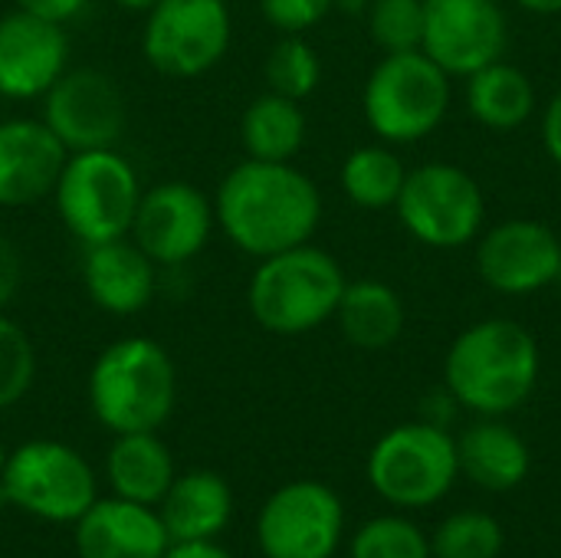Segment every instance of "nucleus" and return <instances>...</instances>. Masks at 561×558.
<instances>
[{
	"mask_svg": "<svg viewBox=\"0 0 561 558\" xmlns=\"http://www.w3.org/2000/svg\"><path fill=\"white\" fill-rule=\"evenodd\" d=\"M214 214L237 250L263 260L316 237L322 224V194L293 161L247 158L217 184Z\"/></svg>",
	"mask_w": 561,
	"mask_h": 558,
	"instance_id": "1",
	"label": "nucleus"
},
{
	"mask_svg": "<svg viewBox=\"0 0 561 558\" xmlns=\"http://www.w3.org/2000/svg\"><path fill=\"white\" fill-rule=\"evenodd\" d=\"M536 335L513 319H483L463 329L444 358L447 395L480 418H503L526 405L539 385Z\"/></svg>",
	"mask_w": 561,
	"mask_h": 558,
	"instance_id": "2",
	"label": "nucleus"
},
{
	"mask_svg": "<svg viewBox=\"0 0 561 558\" xmlns=\"http://www.w3.org/2000/svg\"><path fill=\"white\" fill-rule=\"evenodd\" d=\"M178 401V368L148 335H125L99 352L89 372V408L112 434L158 431Z\"/></svg>",
	"mask_w": 561,
	"mask_h": 558,
	"instance_id": "3",
	"label": "nucleus"
},
{
	"mask_svg": "<svg viewBox=\"0 0 561 558\" xmlns=\"http://www.w3.org/2000/svg\"><path fill=\"white\" fill-rule=\"evenodd\" d=\"M345 286L348 280L332 253L299 243L260 260L247 286V306L260 329L306 335L335 316Z\"/></svg>",
	"mask_w": 561,
	"mask_h": 558,
	"instance_id": "4",
	"label": "nucleus"
},
{
	"mask_svg": "<svg viewBox=\"0 0 561 558\" xmlns=\"http://www.w3.org/2000/svg\"><path fill=\"white\" fill-rule=\"evenodd\" d=\"M53 197L62 227L82 247H95L131 234L141 181L131 161L115 148L76 151L66 158Z\"/></svg>",
	"mask_w": 561,
	"mask_h": 558,
	"instance_id": "5",
	"label": "nucleus"
},
{
	"mask_svg": "<svg viewBox=\"0 0 561 558\" xmlns=\"http://www.w3.org/2000/svg\"><path fill=\"white\" fill-rule=\"evenodd\" d=\"M362 109L385 145H414L447 118L450 76L424 53H385L365 79Z\"/></svg>",
	"mask_w": 561,
	"mask_h": 558,
	"instance_id": "6",
	"label": "nucleus"
},
{
	"mask_svg": "<svg viewBox=\"0 0 561 558\" xmlns=\"http://www.w3.org/2000/svg\"><path fill=\"white\" fill-rule=\"evenodd\" d=\"M371 490L401 510H424L440 503L457 477V441L434 421L398 424L378 437L368 454Z\"/></svg>",
	"mask_w": 561,
	"mask_h": 558,
	"instance_id": "7",
	"label": "nucleus"
},
{
	"mask_svg": "<svg viewBox=\"0 0 561 558\" xmlns=\"http://www.w3.org/2000/svg\"><path fill=\"white\" fill-rule=\"evenodd\" d=\"M394 210L417 243L457 250L483 234L486 194L470 171L450 161H431L408 171Z\"/></svg>",
	"mask_w": 561,
	"mask_h": 558,
	"instance_id": "8",
	"label": "nucleus"
},
{
	"mask_svg": "<svg viewBox=\"0 0 561 558\" xmlns=\"http://www.w3.org/2000/svg\"><path fill=\"white\" fill-rule=\"evenodd\" d=\"M0 490L10 506L43 523H76L99 497L89 460L59 441H26L7 454Z\"/></svg>",
	"mask_w": 561,
	"mask_h": 558,
	"instance_id": "9",
	"label": "nucleus"
},
{
	"mask_svg": "<svg viewBox=\"0 0 561 558\" xmlns=\"http://www.w3.org/2000/svg\"><path fill=\"white\" fill-rule=\"evenodd\" d=\"M233 20L227 0H158L145 13L141 56L171 79L210 72L230 49Z\"/></svg>",
	"mask_w": 561,
	"mask_h": 558,
	"instance_id": "10",
	"label": "nucleus"
},
{
	"mask_svg": "<svg viewBox=\"0 0 561 558\" xmlns=\"http://www.w3.org/2000/svg\"><path fill=\"white\" fill-rule=\"evenodd\" d=\"M345 533V506L329 483L293 480L256 516V543L266 558H332Z\"/></svg>",
	"mask_w": 561,
	"mask_h": 558,
	"instance_id": "11",
	"label": "nucleus"
},
{
	"mask_svg": "<svg viewBox=\"0 0 561 558\" xmlns=\"http://www.w3.org/2000/svg\"><path fill=\"white\" fill-rule=\"evenodd\" d=\"M46 128L59 138V145L76 151L115 148L128 125V105L118 82L92 66L66 69L49 92L43 95Z\"/></svg>",
	"mask_w": 561,
	"mask_h": 558,
	"instance_id": "12",
	"label": "nucleus"
},
{
	"mask_svg": "<svg viewBox=\"0 0 561 558\" xmlns=\"http://www.w3.org/2000/svg\"><path fill=\"white\" fill-rule=\"evenodd\" d=\"M510 20L500 0H424L421 49L447 76H473L506 56Z\"/></svg>",
	"mask_w": 561,
	"mask_h": 558,
	"instance_id": "13",
	"label": "nucleus"
},
{
	"mask_svg": "<svg viewBox=\"0 0 561 558\" xmlns=\"http://www.w3.org/2000/svg\"><path fill=\"white\" fill-rule=\"evenodd\" d=\"M217 227L214 201L191 181H161L141 191L131 240L158 266H184L207 243Z\"/></svg>",
	"mask_w": 561,
	"mask_h": 558,
	"instance_id": "14",
	"label": "nucleus"
},
{
	"mask_svg": "<svg viewBox=\"0 0 561 558\" xmlns=\"http://www.w3.org/2000/svg\"><path fill=\"white\" fill-rule=\"evenodd\" d=\"M559 266V234L542 220L513 217L477 237V273L500 296H533L556 286Z\"/></svg>",
	"mask_w": 561,
	"mask_h": 558,
	"instance_id": "15",
	"label": "nucleus"
},
{
	"mask_svg": "<svg viewBox=\"0 0 561 558\" xmlns=\"http://www.w3.org/2000/svg\"><path fill=\"white\" fill-rule=\"evenodd\" d=\"M69 69V36L62 23L10 10L0 16V95L43 99Z\"/></svg>",
	"mask_w": 561,
	"mask_h": 558,
	"instance_id": "16",
	"label": "nucleus"
},
{
	"mask_svg": "<svg viewBox=\"0 0 561 558\" xmlns=\"http://www.w3.org/2000/svg\"><path fill=\"white\" fill-rule=\"evenodd\" d=\"M69 151L43 118L0 122V207H26L53 194Z\"/></svg>",
	"mask_w": 561,
	"mask_h": 558,
	"instance_id": "17",
	"label": "nucleus"
},
{
	"mask_svg": "<svg viewBox=\"0 0 561 558\" xmlns=\"http://www.w3.org/2000/svg\"><path fill=\"white\" fill-rule=\"evenodd\" d=\"M72 526L79 558H161L171 546L158 510L122 497L95 500Z\"/></svg>",
	"mask_w": 561,
	"mask_h": 558,
	"instance_id": "18",
	"label": "nucleus"
},
{
	"mask_svg": "<svg viewBox=\"0 0 561 558\" xmlns=\"http://www.w3.org/2000/svg\"><path fill=\"white\" fill-rule=\"evenodd\" d=\"M82 286L89 299L112 316H138L158 293V263L131 240L85 247Z\"/></svg>",
	"mask_w": 561,
	"mask_h": 558,
	"instance_id": "19",
	"label": "nucleus"
},
{
	"mask_svg": "<svg viewBox=\"0 0 561 558\" xmlns=\"http://www.w3.org/2000/svg\"><path fill=\"white\" fill-rule=\"evenodd\" d=\"M158 516L171 543L217 539L233 516V490L220 474L210 470L181 474L161 497Z\"/></svg>",
	"mask_w": 561,
	"mask_h": 558,
	"instance_id": "20",
	"label": "nucleus"
},
{
	"mask_svg": "<svg viewBox=\"0 0 561 558\" xmlns=\"http://www.w3.org/2000/svg\"><path fill=\"white\" fill-rule=\"evenodd\" d=\"M457 460H460V474L490 493L516 490L533 467L526 441L496 418H483L460 434Z\"/></svg>",
	"mask_w": 561,
	"mask_h": 558,
	"instance_id": "21",
	"label": "nucleus"
},
{
	"mask_svg": "<svg viewBox=\"0 0 561 558\" xmlns=\"http://www.w3.org/2000/svg\"><path fill=\"white\" fill-rule=\"evenodd\" d=\"M174 477V457L168 444L158 437V431L115 434L105 457V480L112 487V497L141 506H158Z\"/></svg>",
	"mask_w": 561,
	"mask_h": 558,
	"instance_id": "22",
	"label": "nucleus"
},
{
	"mask_svg": "<svg viewBox=\"0 0 561 558\" xmlns=\"http://www.w3.org/2000/svg\"><path fill=\"white\" fill-rule=\"evenodd\" d=\"M332 319L339 322V332L348 345L362 352H381L401 339L408 309L394 286L381 280H355L345 286Z\"/></svg>",
	"mask_w": 561,
	"mask_h": 558,
	"instance_id": "23",
	"label": "nucleus"
},
{
	"mask_svg": "<svg viewBox=\"0 0 561 558\" xmlns=\"http://www.w3.org/2000/svg\"><path fill=\"white\" fill-rule=\"evenodd\" d=\"M467 109L483 128L516 132L536 115V86L519 66L496 59L467 76Z\"/></svg>",
	"mask_w": 561,
	"mask_h": 558,
	"instance_id": "24",
	"label": "nucleus"
},
{
	"mask_svg": "<svg viewBox=\"0 0 561 558\" xmlns=\"http://www.w3.org/2000/svg\"><path fill=\"white\" fill-rule=\"evenodd\" d=\"M240 141L247 158L256 161H293L306 145V112L302 102L263 92L240 118Z\"/></svg>",
	"mask_w": 561,
	"mask_h": 558,
	"instance_id": "25",
	"label": "nucleus"
},
{
	"mask_svg": "<svg viewBox=\"0 0 561 558\" xmlns=\"http://www.w3.org/2000/svg\"><path fill=\"white\" fill-rule=\"evenodd\" d=\"M408 168L404 161L381 141V145H362L355 148L339 171L345 197L362 210H385L394 207L404 187Z\"/></svg>",
	"mask_w": 561,
	"mask_h": 558,
	"instance_id": "26",
	"label": "nucleus"
},
{
	"mask_svg": "<svg viewBox=\"0 0 561 558\" xmlns=\"http://www.w3.org/2000/svg\"><path fill=\"white\" fill-rule=\"evenodd\" d=\"M266 89L286 99H309L322 82V59L302 33H283L263 62Z\"/></svg>",
	"mask_w": 561,
	"mask_h": 558,
	"instance_id": "27",
	"label": "nucleus"
},
{
	"mask_svg": "<svg viewBox=\"0 0 561 558\" xmlns=\"http://www.w3.org/2000/svg\"><path fill=\"white\" fill-rule=\"evenodd\" d=\"M503 543H506L503 526L490 513L463 510L437 526L431 539V553L434 558H500Z\"/></svg>",
	"mask_w": 561,
	"mask_h": 558,
	"instance_id": "28",
	"label": "nucleus"
},
{
	"mask_svg": "<svg viewBox=\"0 0 561 558\" xmlns=\"http://www.w3.org/2000/svg\"><path fill=\"white\" fill-rule=\"evenodd\" d=\"M352 558H434L431 539L404 516H375L368 520L355 539Z\"/></svg>",
	"mask_w": 561,
	"mask_h": 558,
	"instance_id": "29",
	"label": "nucleus"
},
{
	"mask_svg": "<svg viewBox=\"0 0 561 558\" xmlns=\"http://www.w3.org/2000/svg\"><path fill=\"white\" fill-rule=\"evenodd\" d=\"M365 16H368V36L381 53L421 49L424 0H371Z\"/></svg>",
	"mask_w": 561,
	"mask_h": 558,
	"instance_id": "30",
	"label": "nucleus"
},
{
	"mask_svg": "<svg viewBox=\"0 0 561 558\" xmlns=\"http://www.w3.org/2000/svg\"><path fill=\"white\" fill-rule=\"evenodd\" d=\"M36 378V352L30 335L0 312V411L26 398Z\"/></svg>",
	"mask_w": 561,
	"mask_h": 558,
	"instance_id": "31",
	"label": "nucleus"
},
{
	"mask_svg": "<svg viewBox=\"0 0 561 558\" xmlns=\"http://www.w3.org/2000/svg\"><path fill=\"white\" fill-rule=\"evenodd\" d=\"M335 10V0H260L263 20L279 33H306Z\"/></svg>",
	"mask_w": 561,
	"mask_h": 558,
	"instance_id": "32",
	"label": "nucleus"
},
{
	"mask_svg": "<svg viewBox=\"0 0 561 558\" xmlns=\"http://www.w3.org/2000/svg\"><path fill=\"white\" fill-rule=\"evenodd\" d=\"M20 283H23V260H20V250H16L7 237H0V312L10 306V299L16 296Z\"/></svg>",
	"mask_w": 561,
	"mask_h": 558,
	"instance_id": "33",
	"label": "nucleus"
},
{
	"mask_svg": "<svg viewBox=\"0 0 561 558\" xmlns=\"http://www.w3.org/2000/svg\"><path fill=\"white\" fill-rule=\"evenodd\" d=\"M13 3H16V10H26L33 16L53 20V23H62V26L69 20H76L89 7V0H13Z\"/></svg>",
	"mask_w": 561,
	"mask_h": 558,
	"instance_id": "34",
	"label": "nucleus"
},
{
	"mask_svg": "<svg viewBox=\"0 0 561 558\" xmlns=\"http://www.w3.org/2000/svg\"><path fill=\"white\" fill-rule=\"evenodd\" d=\"M542 141L549 158L561 168V89L549 99L546 112H542Z\"/></svg>",
	"mask_w": 561,
	"mask_h": 558,
	"instance_id": "35",
	"label": "nucleus"
},
{
	"mask_svg": "<svg viewBox=\"0 0 561 558\" xmlns=\"http://www.w3.org/2000/svg\"><path fill=\"white\" fill-rule=\"evenodd\" d=\"M161 558H233L224 546H217L214 539L207 543H171L168 553Z\"/></svg>",
	"mask_w": 561,
	"mask_h": 558,
	"instance_id": "36",
	"label": "nucleus"
},
{
	"mask_svg": "<svg viewBox=\"0 0 561 558\" xmlns=\"http://www.w3.org/2000/svg\"><path fill=\"white\" fill-rule=\"evenodd\" d=\"M513 3L539 16H561V0H513Z\"/></svg>",
	"mask_w": 561,
	"mask_h": 558,
	"instance_id": "37",
	"label": "nucleus"
},
{
	"mask_svg": "<svg viewBox=\"0 0 561 558\" xmlns=\"http://www.w3.org/2000/svg\"><path fill=\"white\" fill-rule=\"evenodd\" d=\"M118 10H128V13H148L158 0H112Z\"/></svg>",
	"mask_w": 561,
	"mask_h": 558,
	"instance_id": "38",
	"label": "nucleus"
},
{
	"mask_svg": "<svg viewBox=\"0 0 561 558\" xmlns=\"http://www.w3.org/2000/svg\"><path fill=\"white\" fill-rule=\"evenodd\" d=\"M371 0H335V7H342L345 13H365Z\"/></svg>",
	"mask_w": 561,
	"mask_h": 558,
	"instance_id": "39",
	"label": "nucleus"
},
{
	"mask_svg": "<svg viewBox=\"0 0 561 558\" xmlns=\"http://www.w3.org/2000/svg\"><path fill=\"white\" fill-rule=\"evenodd\" d=\"M7 454H10V451H7L3 441H0V470H3V464H7Z\"/></svg>",
	"mask_w": 561,
	"mask_h": 558,
	"instance_id": "40",
	"label": "nucleus"
},
{
	"mask_svg": "<svg viewBox=\"0 0 561 558\" xmlns=\"http://www.w3.org/2000/svg\"><path fill=\"white\" fill-rule=\"evenodd\" d=\"M556 286H559V289H561V266H559V276H556Z\"/></svg>",
	"mask_w": 561,
	"mask_h": 558,
	"instance_id": "41",
	"label": "nucleus"
},
{
	"mask_svg": "<svg viewBox=\"0 0 561 558\" xmlns=\"http://www.w3.org/2000/svg\"><path fill=\"white\" fill-rule=\"evenodd\" d=\"M227 3H230V0H227Z\"/></svg>",
	"mask_w": 561,
	"mask_h": 558,
	"instance_id": "42",
	"label": "nucleus"
}]
</instances>
